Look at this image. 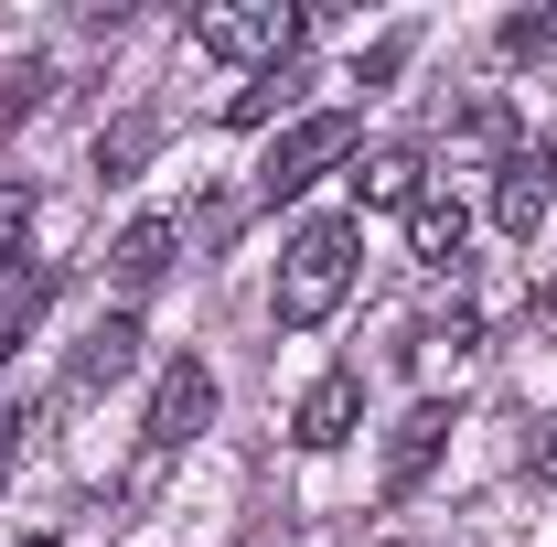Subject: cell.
I'll return each instance as SVG.
<instances>
[{
	"instance_id": "6da1fadb",
	"label": "cell",
	"mask_w": 557,
	"mask_h": 547,
	"mask_svg": "<svg viewBox=\"0 0 557 547\" xmlns=\"http://www.w3.org/2000/svg\"><path fill=\"white\" fill-rule=\"evenodd\" d=\"M354 290V226L344 215H311L300 236H289V258H278V323L289 333H311V323H333Z\"/></svg>"
},
{
	"instance_id": "7a4b0ae2",
	"label": "cell",
	"mask_w": 557,
	"mask_h": 547,
	"mask_svg": "<svg viewBox=\"0 0 557 547\" xmlns=\"http://www.w3.org/2000/svg\"><path fill=\"white\" fill-rule=\"evenodd\" d=\"M194 44H205V54H225V65L278 75L300 44H311V11H278V0H225V11H205V22H194Z\"/></svg>"
},
{
	"instance_id": "3957f363",
	"label": "cell",
	"mask_w": 557,
	"mask_h": 547,
	"mask_svg": "<svg viewBox=\"0 0 557 547\" xmlns=\"http://www.w3.org/2000/svg\"><path fill=\"white\" fill-rule=\"evenodd\" d=\"M344 150H354V108H311V119H300V130H278V150L258 161V194H269V205L311 194V183H322Z\"/></svg>"
},
{
	"instance_id": "277c9868",
	"label": "cell",
	"mask_w": 557,
	"mask_h": 547,
	"mask_svg": "<svg viewBox=\"0 0 557 547\" xmlns=\"http://www.w3.org/2000/svg\"><path fill=\"white\" fill-rule=\"evenodd\" d=\"M547 194H557V139H515V150L493 161V226H504V236H536Z\"/></svg>"
},
{
	"instance_id": "5b68a950",
	"label": "cell",
	"mask_w": 557,
	"mask_h": 547,
	"mask_svg": "<svg viewBox=\"0 0 557 547\" xmlns=\"http://www.w3.org/2000/svg\"><path fill=\"white\" fill-rule=\"evenodd\" d=\"M205 418H214V376L194 365V354H183V365H161V387H150V462H161V451H183Z\"/></svg>"
},
{
	"instance_id": "8992f818",
	"label": "cell",
	"mask_w": 557,
	"mask_h": 547,
	"mask_svg": "<svg viewBox=\"0 0 557 547\" xmlns=\"http://www.w3.org/2000/svg\"><path fill=\"white\" fill-rule=\"evenodd\" d=\"M354 418H364V387H354V376H322V387L289 409V440H300V451H344Z\"/></svg>"
},
{
	"instance_id": "52a82bcc",
	"label": "cell",
	"mask_w": 557,
	"mask_h": 547,
	"mask_svg": "<svg viewBox=\"0 0 557 547\" xmlns=\"http://www.w3.org/2000/svg\"><path fill=\"white\" fill-rule=\"evenodd\" d=\"M440 440H450V409H440V398L397 418V440H386V505H408V494H418V473L440 462Z\"/></svg>"
},
{
	"instance_id": "ba28073f",
	"label": "cell",
	"mask_w": 557,
	"mask_h": 547,
	"mask_svg": "<svg viewBox=\"0 0 557 547\" xmlns=\"http://www.w3.org/2000/svg\"><path fill=\"white\" fill-rule=\"evenodd\" d=\"M408 247H418V269H461V247H472L461 194H418V205H408Z\"/></svg>"
},
{
	"instance_id": "9c48e42d",
	"label": "cell",
	"mask_w": 557,
	"mask_h": 547,
	"mask_svg": "<svg viewBox=\"0 0 557 547\" xmlns=\"http://www.w3.org/2000/svg\"><path fill=\"white\" fill-rule=\"evenodd\" d=\"M172 247H183V226H172V215H139L129 236L108 247V269H119V290H161V279H172Z\"/></svg>"
},
{
	"instance_id": "30bf717a",
	"label": "cell",
	"mask_w": 557,
	"mask_h": 547,
	"mask_svg": "<svg viewBox=\"0 0 557 547\" xmlns=\"http://www.w3.org/2000/svg\"><path fill=\"white\" fill-rule=\"evenodd\" d=\"M129 365H139V323H129V312H108L97 333L75 343V387H119Z\"/></svg>"
},
{
	"instance_id": "8fae6325",
	"label": "cell",
	"mask_w": 557,
	"mask_h": 547,
	"mask_svg": "<svg viewBox=\"0 0 557 547\" xmlns=\"http://www.w3.org/2000/svg\"><path fill=\"white\" fill-rule=\"evenodd\" d=\"M418 194H429V161H418V150H364L354 205H418Z\"/></svg>"
},
{
	"instance_id": "7c38bea8",
	"label": "cell",
	"mask_w": 557,
	"mask_h": 547,
	"mask_svg": "<svg viewBox=\"0 0 557 547\" xmlns=\"http://www.w3.org/2000/svg\"><path fill=\"white\" fill-rule=\"evenodd\" d=\"M150 150H161V119H119V130H97V172H108V183H129Z\"/></svg>"
},
{
	"instance_id": "4fadbf2b",
	"label": "cell",
	"mask_w": 557,
	"mask_h": 547,
	"mask_svg": "<svg viewBox=\"0 0 557 547\" xmlns=\"http://www.w3.org/2000/svg\"><path fill=\"white\" fill-rule=\"evenodd\" d=\"M22 247H33V183H0V279L22 269Z\"/></svg>"
},
{
	"instance_id": "5bb4252c",
	"label": "cell",
	"mask_w": 557,
	"mask_h": 547,
	"mask_svg": "<svg viewBox=\"0 0 557 547\" xmlns=\"http://www.w3.org/2000/svg\"><path fill=\"white\" fill-rule=\"evenodd\" d=\"M289 97H300V86H289V65H278V75H258V86H236V97H225V119H236V130H258V119H278Z\"/></svg>"
},
{
	"instance_id": "9a60e30c",
	"label": "cell",
	"mask_w": 557,
	"mask_h": 547,
	"mask_svg": "<svg viewBox=\"0 0 557 547\" xmlns=\"http://www.w3.org/2000/svg\"><path fill=\"white\" fill-rule=\"evenodd\" d=\"M504 54H515V65L557 54V11H515V22H504Z\"/></svg>"
},
{
	"instance_id": "2e32d148",
	"label": "cell",
	"mask_w": 557,
	"mask_h": 547,
	"mask_svg": "<svg viewBox=\"0 0 557 547\" xmlns=\"http://www.w3.org/2000/svg\"><path fill=\"white\" fill-rule=\"evenodd\" d=\"M44 301H54V279H22V290L0 301V354H11V343L33 333V312H44Z\"/></svg>"
},
{
	"instance_id": "e0dca14e",
	"label": "cell",
	"mask_w": 557,
	"mask_h": 547,
	"mask_svg": "<svg viewBox=\"0 0 557 547\" xmlns=\"http://www.w3.org/2000/svg\"><path fill=\"white\" fill-rule=\"evenodd\" d=\"M418 54V33H386V44H375V54H364V65H354V86H386V75L408 65Z\"/></svg>"
},
{
	"instance_id": "ac0fdd59",
	"label": "cell",
	"mask_w": 557,
	"mask_h": 547,
	"mask_svg": "<svg viewBox=\"0 0 557 547\" xmlns=\"http://www.w3.org/2000/svg\"><path fill=\"white\" fill-rule=\"evenodd\" d=\"M536 483H557V418L536 429Z\"/></svg>"
},
{
	"instance_id": "d6986e66",
	"label": "cell",
	"mask_w": 557,
	"mask_h": 547,
	"mask_svg": "<svg viewBox=\"0 0 557 547\" xmlns=\"http://www.w3.org/2000/svg\"><path fill=\"white\" fill-rule=\"evenodd\" d=\"M11 429H22V409H0V473H11Z\"/></svg>"
},
{
	"instance_id": "ffe728a7",
	"label": "cell",
	"mask_w": 557,
	"mask_h": 547,
	"mask_svg": "<svg viewBox=\"0 0 557 547\" xmlns=\"http://www.w3.org/2000/svg\"><path fill=\"white\" fill-rule=\"evenodd\" d=\"M22 547H65V537H22Z\"/></svg>"
},
{
	"instance_id": "44dd1931",
	"label": "cell",
	"mask_w": 557,
	"mask_h": 547,
	"mask_svg": "<svg viewBox=\"0 0 557 547\" xmlns=\"http://www.w3.org/2000/svg\"><path fill=\"white\" fill-rule=\"evenodd\" d=\"M547 301H557V290H547Z\"/></svg>"
}]
</instances>
